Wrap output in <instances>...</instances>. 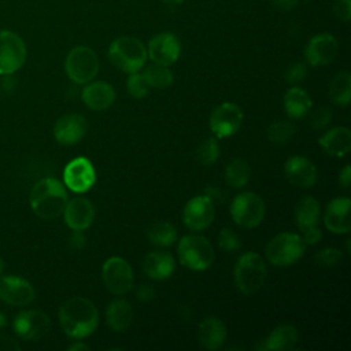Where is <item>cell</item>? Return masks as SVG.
Listing matches in <instances>:
<instances>
[{
  "label": "cell",
  "instance_id": "obj_3",
  "mask_svg": "<svg viewBox=\"0 0 351 351\" xmlns=\"http://www.w3.org/2000/svg\"><path fill=\"white\" fill-rule=\"evenodd\" d=\"M108 58L115 67L132 74L144 66L148 55L145 45L138 38L122 36L110 44Z\"/></svg>",
  "mask_w": 351,
  "mask_h": 351
},
{
  "label": "cell",
  "instance_id": "obj_10",
  "mask_svg": "<svg viewBox=\"0 0 351 351\" xmlns=\"http://www.w3.org/2000/svg\"><path fill=\"white\" fill-rule=\"evenodd\" d=\"M101 276L106 288L114 295H123L133 287L132 266L119 256L107 259L101 269Z\"/></svg>",
  "mask_w": 351,
  "mask_h": 351
},
{
  "label": "cell",
  "instance_id": "obj_24",
  "mask_svg": "<svg viewBox=\"0 0 351 351\" xmlns=\"http://www.w3.org/2000/svg\"><path fill=\"white\" fill-rule=\"evenodd\" d=\"M82 101L93 111H103L108 108L115 100L114 88L103 81L88 84L81 93Z\"/></svg>",
  "mask_w": 351,
  "mask_h": 351
},
{
  "label": "cell",
  "instance_id": "obj_31",
  "mask_svg": "<svg viewBox=\"0 0 351 351\" xmlns=\"http://www.w3.org/2000/svg\"><path fill=\"white\" fill-rule=\"evenodd\" d=\"M251 177V169L247 160L237 158L233 159L225 169V180L228 185L233 188H243L248 184Z\"/></svg>",
  "mask_w": 351,
  "mask_h": 351
},
{
  "label": "cell",
  "instance_id": "obj_51",
  "mask_svg": "<svg viewBox=\"0 0 351 351\" xmlns=\"http://www.w3.org/2000/svg\"><path fill=\"white\" fill-rule=\"evenodd\" d=\"M165 3H167V4H180V3H182L184 0H163Z\"/></svg>",
  "mask_w": 351,
  "mask_h": 351
},
{
  "label": "cell",
  "instance_id": "obj_1",
  "mask_svg": "<svg viewBox=\"0 0 351 351\" xmlns=\"http://www.w3.org/2000/svg\"><path fill=\"white\" fill-rule=\"evenodd\" d=\"M59 324L69 337L84 339L97 328L99 313L89 299L74 296L60 306Z\"/></svg>",
  "mask_w": 351,
  "mask_h": 351
},
{
  "label": "cell",
  "instance_id": "obj_16",
  "mask_svg": "<svg viewBox=\"0 0 351 351\" xmlns=\"http://www.w3.org/2000/svg\"><path fill=\"white\" fill-rule=\"evenodd\" d=\"M339 52V43L335 36L329 33H319L310 38L304 47V58L310 66H325L336 58Z\"/></svg>",
  "mask_w": 351,
  "mask_h": 351
},
{
  "label": "cell",
  "instance_id": "obj_35",
  "mask_svg": "<svg viewBox=\"0 0 351 351\" xmlns=\"http://www.w3.org/2000/svg\"><path fill=\"white\" fill-rule=\"evenodd\" d=\"M196 158L204 166H211L213 163H215L217 159L219 158V145L217 138L214 137L204 138L197 147Z\"/></svg>",
  "mask_w": 351,
  "mask_h": 351
},
{
  "label": "cell",
  "instance_id": "obj_38",
  "mask_svg": "<svg viewBox=\"0 0 351 351\" xmlns=\"http://www.w3.org/2000/svg\"><path fill=\"white\" fill-rule=\"evenodd\" d=\"M314 261L318 266H324V267L335 266L336 263H339L341 261V251L337 248H333V247L322 248L321 251H318L315 254Z\"/></svg>",
  "mask_w": 351,
  "mask_h": 351
},
{
  "label": "cell",
  "instance_id": "obj_18",
  "mask_svg": "<svg viewBox=\"0 0 351 351\" xmlns=\"http://www.w3.org/2000/svg\"><path fill=\"white\" fill-rule=\"evenodd\" d=\"M351 200L347 196L332 199L325 210L324 223L333 233H348L351 229L350 219Z\"/></svg>",
  "mask_w": 351,
  "mask_h": 351
},
{
  "label": "cell",
  "instance_id": "obj_6",
  "mask_svg": "<svg viewBox=\"0 0 351 351\" xmlns=\"http://www.w3.org/2000/svg\"><path fill=\"white\" fill-rule=\"evenodd\" d=\"M306 250V243L296 233H280L266 245V258L274 266H289L299 261Z\"/></svg>",
  "mask_w": 351,
  "mask_h": 351
},
{
  "label": "cell",
  "instance_id": "obj_47",
  "mask_svg": "<svg viewBox=\"0 0 351 351\" xmlns=\"http://www.w3.org/2000/svg\"><path fill=\"white\" fill-rule=\"evenodd\" d=\"M299 0H271V4L280 11H291L298 5Z\"/></svg>",
  "mask_w": 351,
  "mask_h": 351
},
{
  "label": "cell",
  "instance_id": "obj_32",
  "mask_svg": "<svg viewBox=\"0 0 351 351\" xmlns=\"http://www.w3.org/2000/svg\"><path fill=\"white\" fill-rule=\"evenodd\" d=\"M148 240L159 247H169L177 239L176 228L166 221H158L147 229Z\"/></svg>",
  "mask_w": 351,
  "mask_h": 351
},
{
  "label": "cell",
  "instance_id": "obj_7",
  "mask_svg": "<svg viewBox=\"0 0 351 351\" xmlns=\"http://www.w3.org/2000/svg\"><path fill=\"white\" fill-rule=\"evenodd\" d=\"M64 70L69 78L75 84H86L92 81L99 71V58L89 47H75L66 56Z\"/></svg>",
  "mask_w": 351,
  "mask_h": 351
},
{
  "label": "cell",
  "instance_id": "obj_33",
  "mask_svg": "<svg viewBox=\"0 0 351 351\" xmlns=\"http://www.w3.org/2000/svg\"><path fill=\"white\" fill-rule=\"evenodd\" d=\"M143 75L149 88L165 89L173 84V73L167 66L152 63L143 71Z\"/></svg>",
  "mask_w": 351,
  "mask_h": 351
},
{
  "label": "cell",
  "instance_id": "obj_2",
  "mask_svg": "<svg viewBox=\"0 0 351 351\" xmlns=\"http://www.w3.org/2000/svg\"><path fill=\"white\" fill-rule=\"evenodd\" d=\"M67 200L69 196L63 184L52 177L36 182L30 192V207L33 213L43 219L59 217L63 213Z\"/></svg>",
  "mask_w": 351,
  "mask_h": 351
},
{
  "label": "cell",
  "instance_id": "obj_5",
  "mask_svg": "<svg viewBox=\"0 0 351 351\" xmlns=\"http://www.w3.org/2000/svg\"><path fill=\"white\" fill-rule=\"evenodd\" d=\"M214 248L211 243L199 234L184 236L178 243V259L191 270L202 271L214 262Z\"/></svg>",
  "mask_w": 351,
  "mask_h": 351
},
{
  "label": "cell",
  "instance_id": "obj_14",
  "mask_svg": "<svg viewBox=\"0 0 351 351\" xmlns=\"http://www.w3.org/2000/svg\"><path fill=\"white\" fill-rule=\"evenodd\" d=\"M214 217V203L206 195L192 197L182 211V221L191 230H203L208 228L213 223Z\"/></svg>",
  "mask_w": 351,
  "mask_h": 351
},
{
  "label": "cell",
  "instance_id": "obj_50",
  "mask_svg": "<svg viewBox=\"0 0 351 351\" xmlns=\"http://www.w3.org/2000/svg\"><path fill=\"white\" fill-rule=\"evenodd\" d=\"M5 324H7V319H5L4 314H3V313H0V328H3Z\"/></svg>",
  "mask_w": 351,
  "mask_h": 351
},
{
  "label": "cell",
  "instance_id": "obj_41",
  "mask_svg": "<svg viewBox=\"0 0 351 351\" xmlns=\"http://www.w3.org/2000/svg\"><path fill=\"white\" fill-rule=\"evenodd\" d=\"M332 10L337 19L347 22L351 16V0H336Z\"/></svg>",
  "mask_w": 351,
  "mask_h": 351
},
{
  "label": "cell",
  "instance_id": "obj_30",
  "mask_svg": "<svg viewBox=\"0 0 351 351\" xmlns=\"http://www.w3.org/2000/svg\"><path fill=\"white\" fill-rule=\"evenodd\" d=\"M329 97L336 106H347L351 100V75L348 71L337 73L329 82Z\"/></svg>",
  "mask_w": 351,
  "mask_h": 351
},
{
  "label": "cell",
  "instance_id": "obj_44",
  "mask_svg": "<svg viewBox=\"0 0 351 351\" xmlns=\"http://www.w3.org/2000/svg\"><path fill=\"white\" fill-rule=\"evenodd\" d=\"M136 296L140 302H148L151 299H154L155 296V289L151 284H141L138 288H137V292H136Z\"/></svg>",
  "mask_w": 351,
  "mask_h": 351
},
{
  "label": "cell",
  "instance_id": "obj_11",
  "mask_svg": "<svg viewBox=\"0 0 351 351\" xmlns=\"http://www.w3.org/2000/svg\"><path fill=\"white\" fill-rule=\"evenodd\" d=\"M12 326L21 339L37 341L49 332L51 321L44 311L23 310L14 318Z\"/></svg>",
  "mask_w": 351,
  "mask_h": 351
},
{
  "label": "cell",
  "instance_id": "obj_42",
  "mask_svg": "<svg viewBox=\"0 0 351 351\" xmlns=\"http://www.w3.org/2000/svg\"><path fill=\"white\" fill-rule=\"evenodd\" d=\"M204 195L213 202V203H222L226 200V192L218 186H207L204 189Z\"/></svg>",
  "mask_w": 351,
  "mask_h": 351
},
{
  "label": "cell",
  "instance_id": "obj_25",
  "mask_svg": "<svg viewBox=\"0 0 351 351\" xmlns=\"http://www.w3.org/2000/svg\"><path fill=\"white\" fill-rule=\"evenodd\" d=\"M176 269V262L171 254L165 251H152L143 261L144 273L154 280L169 278Z\"/></svg>",
  "mask_w": 351,
  "mask_h": 351
},
{
  "label": "cell",
  "instance_id": "obj_43",
  "mask_svg": "<svg viewBox=\"0 0 351 351\" xmlns=\"http://www.w3.org/2000/svg\"><path fill=\"white\" fill-rule=\"evenodd\" d=\"M302 233H303V236H302L303 241H304L306 244H311V245H313V244H317V243L321 240V237H322V233H321V230H319L318 226L308 228V229L303 230Z\"/></svg>",
  "mask_w": 351,
  "mask_h": 351
},
{
  "label": "cell",
  "instance_id": "obj_49",
  "mask_svg": "<svg viewBox=\"0 0 351 351\" xmlns=\"http://www.w3.org/2000/svg\"><path fill=\"white\" fill-rule=\"evenodd\" d=\"M90 347L88 346V344H85V343H81V341H77V343H74V344H71L70 347H69V351H88Z\"/></svg>",
  "mask_w": 351,
  "mask_h": 351
},
{
  "label": "cell",
  "instance_id": "obj_28",
  "mask_svg": "<svg viewBox=\"0 0 351 351\" xmlns=\"http://www.w3.org/2000/svg\"><path fill=\"white\" fill-rule=\"evenodd\" d=\"M321 215L319 203L313 196L302 197L295 207V221L298 228L303 232L308 228L317 226Z\"/></svg>",
  "mask_w": 351,
  "mask_h": 351
},
{
  "label": "cell",
  "instance_id": "obj_22",
  "mask_svg": "<svg viewBox=\"0 0 351 351\" xmlns=\"http://www.w3.org/2000/svg\"><path fill=\"white\" fill-rule=\"evenodd\" d=\"M299 341V333L293 325L282 324L274 328L270 335L256 346V350H274V351H288L296 348Z\"/></svg>",
  "mask_w": 351,
  "mask_h": 351
},
{
  "label": "cell",
  "instance_id": "obj_45",
  "mask_svg": "<svg viewBox=\"0 0 351 351\" xmlns=\"http://www.w3.org/2000/svg\"><path fill=\"white\" fill-rule=\"evenodd\" d=\"M21 350V344L7 336V335H0V351H19Z\"/></svg>",
  "mask_w": 351,
  "mask_h": 351
},
{
  "label": "cell",
  "instance_id": "obj_39",
  "mask_svg": "<svg viewBox=\"0 0 351 351\" xmlns=\"http://www.w3.org/2000/svg\"><path fill=\"white\" fill-rule=\"evenodd\" d=\"M332 119V110L329 107H319L317 108L313 114H311V118H310V125L319 130V129H324Z\"/></svg>",
  "mask_w": 351,
  "mask_h": 351
},
{
  "label": "cell",
  "instance_id": "obj_19",
  "mask_svg": "<svg viewBox=\"0 0 351 351\" xmlns=\"http://www.w3.org/2000/svg\"><path fill=\"white\" fill-rule=\"evenodd\" d=\"M88 130L85 117L80 114H67L60 117L53 126V136L58 143L71 145L80 141Z\"/></svg>",
  "mask_w": 351,
  "mask_h": 351
},
{
  "label": "cell",
  "instance_id": "obj_27",
  "mask_svg": "<svg viewBox=\"0 0 351 351\" xmlns=\"http://www.w3.org/2000/svg\"><path fill=\"white\" fill-rule=\"evenodd\" d=\"M107 325L115 332L126 330L133 322V308L125 299L112 300L106 310Z\"/></svg>",
  "mask_w": 351,
  "mask_h": 351
},
{
  "label": "cell",
  "instance_id": "obj_8",
  "mask_svg": "<svg viewBox=\"0 0 351 351\" xmlns=\"http://www.w3.org/2000/svg\"><path fill=\"white\" fill-rule=\"evenodd\" d=\"M266 213L263 199L254 192H243L237 195L230 204V215L236 225L251 229L258 226Z\"/></svg>",
  "mask_w": 351,
  "mask_h": 351
},
{
  "label": "cell",
  "instance_id": "obj_48",
  "mask_svg": "<svg viewBox=\"0 0 351 351\" xmlns=\"http://www.w3.org/2000/svg\"><path fill=\"white\" fill-rule=\"evenodd\" d=\"M339 182H340V185H341L344 189H348L350 182H351V167H350V165L344 166V169L340 171Z\"/></svg>",
  "mask_w": 351,
  "mask_h": 351
},
{
  "label": "cell",
  "instance_id": "obj_36",
  "mask_svg": "<svg viewBox=\"0 0 351 351\" xmlns=\"http://www.w3.org/2000/svg\"><path fill=\"white\" fill-rule=\"evenodd\" d=\"M126 89L128 93L134 97V99H143L148 90H149V85L147 84L144 75L138 71L132 73L126 81Z\"/></svg>",
  "mask_w": 351,
  "mask_h": 351
},
{
  "label": "cell",
  "instance_id": "obj_20",
  "mask_svg": "<svg viewBox=\"0 0 351 351\" xmlns=\"http://www.w3.org/2000/svg\"><path fill=\"white\" fill-rule=\"evenodd\" d=\"M285 178L295 186L311 188L317 181V169L304 156H291L284 165Z\"/></svg>",
  "mask_w": 351,
  "mask_h": 351
},
{
  "label": "cell",
  "instance_id": "obj_17",
  "mask_svg": "<svg viewBox=\"0 0 351 351\" xmlns=\"http://www.w3.org/2000/svg\"><path fill=\"white\" fill-rule=\"evenodd\" d=\"M181 53V44L178 38L169 32L159 33L154 36L147 48V55L154 63H159L163 66L173 64Z\"/></svg>",
  "mask_w": 351,
  "mask_h": 351
},
{
  "label": "cell",
  "instance_id": "obj_12",
  "mask_svg": "<svg viewBox=\"0 0 351 351\" xmlns=\"http://www.w3.org/2000/svg\"><path fill=\"white\" fill-rule=\"evenodd\" d=\"M241 122L243 111L234 103H222L210 115V129L219 138L234 134L241 126Z\"/></svg>",
  "mask_w": 351,
  "mask_h": 351
},
{
  "label": "cell",
  "instance_id": "obj_9",
  "mask_svg": "<svg viewBox=\"0 0 351 351\" xmlns=\"http://www.w3.org/2000/svg\"><path fill=\"white\" fill-rule=\"evenodd\" d=\"M26 60L25 41L11 30H0V74L10 75Z\"/></svg>",
  "mask_w": 351,
  "mask_h": 351
},
{
  "label": "cell",
  "instance_id": "obj_23",
  "mask_svg": "<svg viewBox=\"0 0 351 351\" xmlns=\"http://www.w3.org/2000/svg\"><path fill=\"white\" fill-rule=\"evenodd\" d=\"M197 340L206 350H218L226 340V326L217 317H206L197 326Z\"/></svg>",
  "mask_w": 351,
  "mask_h": 351
},
{
  "label": "cell",
  "instance_id": "obj_40",
  "mask_svg": "<svg viewBox=\"0 0 351 351\" xmlns=\"http://www.w3.org/2000/svg\"><path fill=\"white\" fill-rule=\"evenodd\" d=\"M306 75H307V67L302 62L292 63L285 71V80L289 84H299L306 78Z\"/></svg>",
  "mask_w": 351,
  "mask_h": 351
},
{
  "label": "cell",
  "instance_id": "obj_52",
  "mask_svg": "<svg viewBox=\"0 0 351 351\" xmlns=\"http://www.w3.org/2000/svg\"><path fill=\"white\" fill-rule=\"evenodd\" d=\"M4 266H5V265H4V261H3V259H0V274H1V273H3V270H4Z\"/></svg>",
  "mask_w": 351,
  "mask_h": 351
},
{
  "label": "cell",
  "instance_id": "obj_26",
  "mask_svg": "<svg viewBox=\"0 0 351 351\" xmlns=\"http://www.w3.org/2000/svg\"><path fill=\"white\" fill-rule=\"evenodd\" d=\"M318 143L326 154L340 158L351 149V132L344 126L332 128L319 137Z\"/></svg>",
  "mask_w": 351,
  "mask_h": 351
},
{
  "label": "cell",
  "instance_id": "obj_13",
  "mask_svg": "<svg viewBox=\"0 0 351 351\" xmlns=\"http://www.w3.org/2000/svg\"><path fill=\"white\" fill-rule=\"evenodd\" d=\"M63 180L69 189L77 193H82L92 188L96 181V173L90 160L80 156L66 165Z\"/></svg>",
  "mask_w": 351,
  "mask_h": 351
},
{
  "label": "cell",
  "instance_id": "obj_37",
  "mask_svg": "<svg viewBox=\"0 0 351 351\" xmlns=\"http://www.w3.org/2000/svg\"><path fill=\"white\" fill-rule=\"evenodd\" d=\"M218 245L226 252H233L240 248L241 240L236 232L229 228H223L218 234Z\"/></svg>",
  "mask_w": 351,
  "mask_h": 351
},
{
  "label": "cell",
  "instance_id": "obj_46",
  "mask_svg": "<svg viewBox=\"0 0 351 351\" xmlns=\"http://www.w3.org/2000/svg\"><path fill=\"white\" fill-rule=\"evenodd\" d=\"M85 236L82 234V230H73L71 236H70V245L74 248V250H80L85 245Z\"/></svg>",
  "mask_w": 351,
  "mask_h": 351
},
{
  "label": "cell",
  "instance_id": "obj_29",
  "mask_svg": "<svg viewBox=\"0 0 351 351\" xmlns=\"http://www.w3.org/2000/svg\"><path fill=\"white\" fill-rule=\"evenodd\" d=\"M311 106L310 95L299 86L289 88L284 95V108L291 118H303L311 110Z\"/></svg>",
  "mask_w": 351,
  "mask_h": 351
},
{
  "label": "cell",
  "instance_id": "obj_4",
  "mask_svg": "<svg viewBox=\"0 0 351 351\" xmlns=\"http://www.w3.org/2000/svg\"><path fill=\"white\" fill-rule=\"evenodd\" d=\"M267 267L263 258L256 252L243 254L234 266V282L244 295L256 292L266 281Z\"/></svg>",
  "mask_w": 351,
  "mask_h": 351
},
{
  "label": "cell",
  "instance_id": "obj_34",
  "mask_svg": "<svg viewBox=\"0 0 351 351\" xmlns=\"http://www.w3.org/2000/svg\"><path fill=\"white\" fill-rule=\"evenodd\" d=\"M296 126L291 121H278L269 126L267 138L270 143L282 145L287 144L295 134Z\"/></svg>",
  "mask_w": 351,
  "mask_h": 351
},
{
  "label": "cell",
  "instance_id": "obj_21",
  "mask_svg": "<svg viewBox=\"0 0 351 351\" xmlns=\"http://www.w3.org/2000/svg\"><path fill=\"white\" fill-rule=\"evenodd\" d=\"M64 222L73 230L86 229L95 217V208L90 200L86 197H74L67 200V204L63 210Z\"/></svg>",
  "mask_w": 351,
  "mask_h": 351
},
{
  "label": "cell",
  "instance_id": "obj_15",
  "mask_svg": "<svg viewBox=\"0 0 351 351\" xmlns=\"http://www.w3.org/2000/svg\"><path fill=\"white\" fill-rule=\"evenodd\" d=\"M36 298L33 285L18 276H0V299L11 306H27Z\"/></svg>",
  "mask_w": 351,
  "mask_h": 351
}]
</instances>
